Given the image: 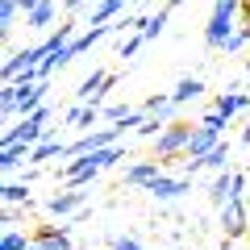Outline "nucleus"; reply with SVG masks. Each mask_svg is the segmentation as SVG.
<instances>
[{
    "mask_svg": "<svg viewBox=\"0 0 250 250\" xmlns=\"http://www.w3.org/2000/svg\"><path fill=\"white\" fill-rule=\"evenodd\" d=\"M108 250H142V246H138V238H117Z\"/></svg>",
    "mask_w": 250,
    "mask_h": 250,
    "instance_id": "29",
    "label": "nucleus"
},
{
    "mask_svg": "<svg viewBox=\"0 0 250 250\" xmlns=\"http://www.w3.org/2000/svg\"><path fill=\"white\" fill-rule=\"evenodd\" d=\"M138 4H142V0H138Z\"/></svg>",
    "mask_w": 250,
    "mask_h": 250,
    "instance_id": "39",
    "label": "nucleus"
},
{
    "mask_svg": "<svg viewBox=\"0 0 250 250\" xmlns=\"http://www.w3.org/2000/svg\"><path fill=\"white\" fill-rule=\"evenodd\" d=\"M221 250H233V242H229V238H225V242H221Z\"/></svg>",
    "mask_w": 250,
    "mask_h": 250,
    "instance_id": "33",
    "label": "nucleus"
},
{
    "mask_svg": "<svg viewBox=\"0 0 250 250\" xmlns=\"http://www.w3.org/2000/svg\"><path fill=\"white\" fill-rule=\"evenodd\" d=\"M146 192H150L154 200H175V196H184V192H192V184H188L184 175H179V179L159 175V179H150V184H146Z\"/></svg>",
    "mask_w": 250,
    "mask_h": 250,
    "instance_id": "8",
    "label": "nucleus"
},
{
    "mask_svg": "<svg viewBox=\"0 0 250 250\" xmlns=\"http://www.w3.org/2000/svg\"><path fill=\"white\" fill-rule=\"evenodd\" d=\"M225 159H229V146H225V142H217L213 150H208L205 159H200V167H213V171H225Z\"/></svg>",
    "mask_w": 250,
    "mask_h": 250,
    "instance_id": "21",
    "label": "nucleus"
},
{
    "mask_svg": "<svg viewBox=\"0 0 250 250\" xmlns=\"http://www.w3.org/2000/svg\"><path fill=\"white\" fill-rule=\"evenodd\" d=\"M229 196H233V175H229V171H217L213 188H208V200H213L217 208H225V205H229Z\"/></svg>",
    "mask_w": 250,
    "mask_h": 250,
    "instance_id": "13",
    "label": "nucleus"
},
{
    "mask_svg": "<svg viewBox=\"0 0 250 250\" xmlns=\"http://www.w3.org/2000/svg\"><path fill=\"white\" fill-rule=\"evenodd\" d=\"M221 142V134L217 129H208V125H196L192 129V138H188V150H184V159H205L213 146Z\"/></svg>",
    "mask_w": 250,
    "mask_h": 250,
    "instance_id": "7",
    "label": "nucleus"
},
{
    "mask_svg": "<svg viewBox=\"0 0 250 250\" xmlns=\"http://www.w3.org/2000/svg\"><path fill=\"white\" fill-rule=\"evenodd\" d=\"M62 4H67V13H71V9H80V4H88V0H62Z\"/></svg>",
    "mask_w": 250,
    "mask_h": 250,
    "instance_id": "31",
    "label": "nucleus"
},
{
    "mask_svg": "<svg viewBox=\"0 0 250 250\" xmlns=\"http://www.w3.org/2000/svg\"><path fill=\"white\" fill-rule=\"evenodd\" d=\"M29 150H34V146H4V150H0V167L4 171H13V167H21V163H29Z\"/></svg>",
    "mask_w": 250,
    "mask_h": 250,
    "instance_id": "16",
    "label": "nucleus"
},
{
    "mask_svg": "<svg viewBox=\"0 0 250 250\" xmlns=\"http://www.w3.org/2000/svg\"><path fill=\"white\" fill-rule=\"evenodd\" d=\"M142 42H146V38H142V34H134V38H129V42L121 46V54H117V59H134V54L142 50Z\"/></svg>",
    "mask_w": 250,
    "mask_h": 250,
    "instance_id": "26",
    "label": "nucleus"
},
{
    "mask_svg": "<svg viewBox=\"0 0 250 250\" xmlns=\"http://www.w3.org/2000/svg\"><path fill=\"white\" fill-rule=\"evenodd\" d=\"M246 96H250V88H246Z\"/></svg>",
    "mask_w": 250,
    "mask_h": 250,
    "instance_id": "37",
    "label": "nucleus"
},
{
    "mask_svg": "<svg viewBox=\"0 0 250 250\" xmlns=\"http://www.w3.org/2000/svg\"><path fill=\"white\" fill-rule=\"evenodd\" d=\"M200 125H208V129H217V134H225V117L217 113V108H213V113H205V117H200Z\"/></svg>",
    "mask_w": 250,
    "mask_h": 250,
    "instance_id": "27",
    "label": "nucleus"
},
{
    "mask_svg": "<svg viewBox=\"0 0 250 250\" xmlns=\"http://www.w3.org/2000/svg\"><path fill=\"white\" fill-rule=\"evenodd\" d=\"M188 138H192V125H188V121H171L167 129L159 134V142H154V159L167 163V159H175V154H184L188 150Z\"/></svg>",
    "mask_w": 250,
    "mask_h": 250,
    "instance_id": "2",
    "label": "nucleus"
},
{
    "mask_svg": "<svg viewBox=\"0 0 250 250\" xmlns=\"http://www.w3.org/2000/svg\"><path fill=\"white\" fill-rule=\"evenodd\" d=\"M4 200L9 205H29V184H4Z\"/></svg>",
    "mask_w": 250,
    "mask_h": 250,
    "instance_id": "24",
    "label": "nucleus"
},
{
    "mask_svg": "<svg viewBox=\"0 0 250 250\" xmlns=\"http://www.w3.org/2000/svg\"><path fill=\"white\" fill-rule=\"evenodd\" d=\"M38 4H42V0H21V13H34Z\"/></svg>",
    "mask_w": 250,
    "mask_h": 250,
    "instance_id": "30",
    "label": "nucleus"
},
{
    "mask_svg": "<svg viewBox=\"0 0 250 250\" xmlns=\"http://www.w3.org/2000/svg\"><path fill=\"white\" fill-rule=\"evenodd\" d=\"M242 13V0H217L213 13H208V25H205V46L208 50H225V42H229L238 29H233V17Z\"/></svg>",
    "mask_w": 250,
    "mask_h": 250,
    "instance_id": "1",
    "label": "nucleus"
},
{
    "mask_svg": "<svg viewBox=\"0 0 250 250\" xmlns=\"http://www.w3.org/2000/svg\"><path fill=\"white\" fill-rule=\"evenodd\" d=\"M83 200H88V192H80V188H67V192H59V196L46 200V213L50 217H67V213H80Z\"/></svg>",
    "mask_w": 250,
    "mask_h": 250,
    "instance_id": "6",
    "label": "nucleus"
},
{
    "mask_svg": "<svg viewBox=\"0 0 250 250\" xmlns=\"http://www.w3.org/2000/svg\"><path fill=\"white\" fill-rule=\"evenodd\" d=\"M50 159H67V142H59L54 134H46L42 142L29 150V167H42V163H50Z\"/></svg>",
    "mask_w": 250,
    "mask_h": 250,
    "instance_id": "9",
    "label": "nucleus"
},
{
    "mask_svg": "<svg viewBox=\"0 0 250 250\" xmlns=\"http://www.w3.org/2000/svg\"><path fill=\"white\" fill-rule=\"evenodd\" d=\"M29 246H34V238H25V233H17V229H4L0 250H29Z\"/></svg>",
    "mask_w": 250,
    "mask_h": 250,
    "instance_id": "23",
    "label": "nucleus"
},
{
    "mask_svg": "<svg viewBox=\"0 0 250 250\" xmlns=\"http://www.w3.org/2000/svg\"><path fill=\"white\" fill-rule=\"evenodd\" d=\"M246 104H250V96H246V92H225V96H217V104H213V108L225 117V121H229V117H233V113H242Z\"/></svg>",
    "mask_w": 250,
    "mask_h": 250,
    "instance_id": "15",
    "label": "nucleus"
},
{
    "mask_svg": "<svg viewBox=\"0 0 250 250\" xmlns=\"http://www.w3.org/2000/svg\"><path fill=\"white\" fill-rule=\"evenodd\" d=\"M200 92H205V80H179L175 92H171V100H175V104H188V100H196Z\"/></svg>",
    "mask_w": 250,
    "mask_h": 250,
    "instance_id": "17",
    "label": "nucleus"
},
{
    "mask_svg": "<svg viewBox=\"0 0 250 250\" xmlns=\"http://www.w3.org/2000/svg\"><path fill=\"white\" fill-rule=\"evenodd\" d=\"M50 21H54V4H50V0H42L34 13H25V25H29V29H46Z\"/></svg>",
    "mask_w": 250,
    "mask_h": 250,
    "instance_id": "18",
    "label": "nucleus"
},
{
    "mask_svg": "<svg viewBox=\"0 0 250 250\" xmlns=\"http://www.w3.org/2000/svg\"><path fill=\"white\" fill-rule=\"evenodd\" d=\"M100 104H75V108H67V117H62V121L67 125H75V129H83V134H92V125L100 121Z\"/></svg>",
    "mask_w": 250,
    "mask_h": 250,
    "instance_id": "10",
    "label": "nucleus"
},
{
    "mask_svg": "<svg viewBox=\"0 0 250 250\" xmlns=\"http://www.w3.org/2000/svg\"><path fill=\"white\" fill-rule=\"evenodd\" d=\"M221 225H225V238H246V229H250V205L242 196H233L229 205L221 208Z\"/></svg>",
    "mask_w": 250,
    "mask_h": 250,
    "instance_id": "3",
    "label": "nucleus"
},
{
    "mask_svg": "<svg viewBox=\"0 0 250 250\" xmlns=\"http://www.w3.org/2000/svg\"><path fill=\"white\" fill-rule=\"evenodd\" d=\"M113 29H117V21H113V25H92V29H83V34H80V38H75V42H71V50H75V54L92 50V46H96L100 38H108V34H113Z\"/></svg>",
    "mask_w": 250,
    "mask_h": 250,
    "instance_id": "14",
    "label": "nucleus"
},
{
    "mask_svg": "<svg viewBox=\"0 0 250 250\" xmlns=\"http://www.w3.org/2000/svg\"><path fill=\"white\" fill-rule=\"evenodd\" d=\"M175 4H184V0H167V9H175Z\"/></svg>",
    "mask_w": 250,
    "mask_h": 250,
    "instance_id": "34",
    "label": "nucleus"
},
{
    "mask_svg": "<svg viewBox=\"0 0 250 250\" xmlns=\"http://www.w3.org/2000/svg\"><path fill=\"white\" fill-rule=\"evenodd\" d=\"M163 175V163L159 159H146V163H134V167L125 171V184L129 188H146L150 179H159Z\"/></svg>",
    "mask_w": 250,
    "mask_h": 250,
    "instance_id": "11",
    "label": "nucleus"
},
{
    "mask_svg": "<svg viewBox=\"0 0 250 250\" xmlns=\"http://www.w3.org/2000/svg\"><path fill=\"white\" fill-rule=\"evenodd\" d=\"M17 13H21V0H0V29H4V34L13 29Z\"/></svg>",
    "mask_w": 250,
    "mask_h": 250,
    "instance_id": "22",
    "label": "nucleus"
},
{
    "mask_svg": "<svg viewBox=\"0 0 250 250\" xmlns=\"http://www.w3.org/2000/svg\"><path fill=\"white\" fill-rule=\"evenodd\" d=\"M246 46H250V25H242L238 34H233L229 42H225V50H229V54H238V50H246Z\"/></svg>",
    "mask_w": 250,
    "mask_h": 250,
    "instance_id": "25",
    "label": "nucleus"
},
{
    "mask_svg": "<svg viewBox=\"0 0 250 250\" xmlns=\"http://www.w3.org/2000/svg\"><path fill=\"white\" fill-rule=\"evenodd\" d=\"M121 9H125V0H100L96 13H92V25H108V21H113Z\"/></svg>",
    "mask_w": 250,
    "mask_h": 250,
    "instance_id": "19",
    "label": "nucleus"
},
{
    "mask_svg": "<svg viewBox=\"0 0 250 250\" xmlns=\"http://www.w3.org/2000/svg\"><path fill=\"white\" fill-rule=\"evenodd\" d=\"M113 83H117L113 71H92L88 80L80 83V92H75V96H80V104H100V96H104Z\"/></svg>",
    "mask_w": 250,
    "mask_h": 250,
    "instance_id": "5",
    "label": "nucleus"
},
{
    "mask_svg": "<svg viewBox=\"0 0 250 250\" xmlns=\"http://www.w3.org/2000/svg\"><path fill=\"white\" fill-rule=\"evenodd\" d=\"M246 238H250V229H246Z\"/></svg>",
    "mask_w": 250,
    "mask_h": 250,
    "instance_id": "36",
    "label": "nucleus"
},
{
    "mask_svg": "<svg viewBox=\"0 0 250 250\" xmlns=\"http://www.w3.org/2000/svg\"><path fill=\"white\" fill-rule=\"evenodd\" d=\"M46 80L42 83H29V88H21V96H17V113L21 117H29V113H38V108H42V96H46Z\"/></svg>",
    "mask_w": 250,
    "mask_h": 250,
    "instance_id": "12",
    "label": "nucleus"
},
{
    "mask_svg": "<svg viewBox=\"0 0 250 250\" xmlns=\"http://www.w3.org/2000/svg\"><path fill=\"white\" fill-rule=\"evenodd\" d=\"M246 71H250V54H246Z\"/></svg>",
    "mask_w": 250,
    "mask_h": 250,
    "instance_id": "35",
    "label": "nucleus"
},
{
    "mask_svg": "<svg viewBox=\"0 0 250 250\" xmlns=\"http://www.w3.org/2000/svg\"><path fill=\"white\" fill-rule=\"evenodd\" d=\"M29 238H34L38 250H75L71 246V225H38Z\"/></svg>",
    "mask_w": 250,
    "mask_h": 250,
    "instance_id": "4",
    "label": "nucleus"
},
{
    "mask_svg": "<svg viewBox=\"0 0 250 250\" xmlns=\"http://www.w3.org/2000/svg\"><path fill=\"white\" fill-rule=\"evenodd\" d=\"M129 113H134V108H125V104H108V108H104V121H125Z\"/></svg>",
    "mask_w": 250,
    "mask_h": 250,
    "instance_id": "28",
    "label": "nucleus"
},
{
    "mask_svg": "<svg viewBox=\"0 0 250 250\" xmlns=\"http://www.w3.org/2000/svg\"><path fill=\"white\" fill-rule=\"evenodd\" d=\"M242 146H250V125H246V129H242Z\"/></svg>",
    "mask_w": 250,
    "mask_h": 250,
    "instance_id": "32",
    "label": "nucleus"
},
{
    "mask_svg": "<svg viewBox=\"0 0 250 250\" xmlns=\"http://www.w3.org/2000/svg\"><path fill=\"white\" fill-rule=\"evenodd\" d=\"M167 21H171V9H167V4H163V9L154 13L150 21H146V29H142V38H146V42H150V38H159L163 29H167Z\"/></svg>",
    "mask_w": 250,
    "mask_h": 250,
    "instance_id": "20",
    "label": "nucleus"
},
{
    "mask_svg": "<svg viewBox=\"0 0 250 250\" xmlns=\"http://www.w3.org/2000/svg\"><path fill=\"white\" fill-rule=\"evenodd\" d=\"M29 250H38V246H29Z\"/></svg>",
    "mask_w": 250,
    "mask_h": 250,
    "instance_id": "38",
    "label": "nucleus"
}]
</instances>
